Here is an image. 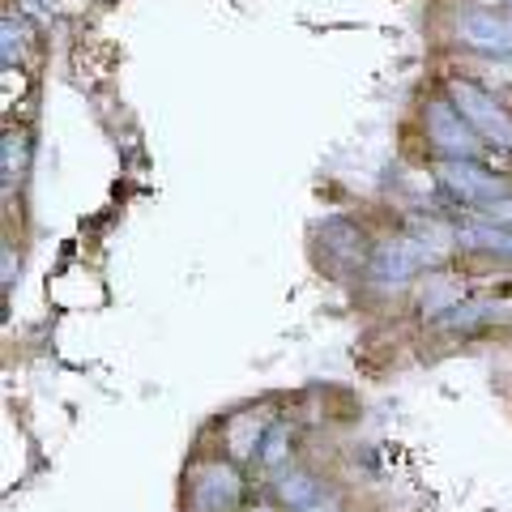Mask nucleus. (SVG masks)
<instances>
[{
	"label": "nucleus",
	"mask_w": 512,
	"mask_h": 512,
	"mask_svg": "<svg viewBox=\"0 0 512 512\" xmlns=\"http://www.w3.org/2000/svg\"><path fill=\"white\" fill-rule=\"evenodd\" d=\"M261 500V483L248 466H239L227 453L210 444H192V453L180 470L175 487V508L180 512H248Z\"/></svg>",
	"instance_id": "obj_1"
},
{
	"label": "nucleus",
	"mask_w": 512,
	"mask_h": 512,
	"mask_svg": "<svg viewBox=\"0 0 512 512\" xmlns=\"http://www.w3.org/2000/svg\"><path fill=\"white\" fill-rule=\"evenodd\" d=\"M410 150L419 163H461V158H491L487 146L478 141V133L466 124V116L453 107V99L444 94V86L431 77L419 90V99L410 107L406 120Z\"/></svg>",
	"instance_id": "obj_2"
},
{
	"label": "nucleus",
	"mask_w": 512,
	"mask_h": 512,
	"mask_svg": "<svg viewBox=\"0 0 512 512\" xmlns=\"http://www.w3.org/2000/svg\"><path fill=\"white\" fill-rule=\"evenodd\" d=\"M436 82L444 86L448 99H453V107L466 116V124L478 133V141L487 146L491 163L495 158H508L512 163V99L508 94H500L491 82H483L474 69H461V64L440 69Z\"/></svg>",
	"instance_id": "obj_3"
},
{
	"label": "nucleus",
	"mask_w": 512,
	"mask_h": 512,
	"mask_svg": "<svg viewBox=\"0 0 512 512\" xmlns=\"http://www.w3.org/2000/svg\"><path fill=\"white\" fill-rule=\"evenodd\" d=\"M436 180V201L448 218L478 214L495 201L512 197V171H495L491 158H461V163H427Z\"/></svg>",
	"instance_id": "obj_4"
},
{
	"label": "nucleus",
	"mask_w": 512,
	"mask_h": 512,
	"mask_svg": "<svg viewBox=\"0 0 512 512\" xmlns=\"http://www.w3.org/2000/svg\"><path fill=\"white\" fill-rule=\"evenodd\" d=\"M440 35L453 56L512 64V18L504 9H491L483 0H461L448 9Z\"/></svg>",
	"instance_id": "obj_5"
},
{
	"label": "nucleus",
	"mask_w": 512,
	"mask_h": 512,
	"mask_svg": "<svg viewBox=\"0 0 512 512\" xmlns=\"http://www.w3.org/2000/svg\"><path fill=\"white\" fill-rule=\"evenodd\" d=\"M376 231L380 227H372V222L359 214H325L312 227V261L325 269L329 278L359 286L363 265L376 244Z\"/></svg>",
	"instance_id": "obj_6"
},
{
	"label": "nucleus",
	"mask_w": 512,
	"mask_h": 512,
	"mask_svg": "<svg viewBox=\"0 0 512 512\" xmlns=\"http://www.w3.org/2000/svg\"><path fill=\"white\" fill-rule=\"evenodd\" d=\"M282 414V397H261V402H244L235 410H222L218 419L205 423L201 431V444L218 448V453H227L231 461H239V466L252 470V457L256 448H261L269 423H274Z\"/></svg>",
	"instance_id": "obj_7"
},
{
	"label": "nucleus",
	"mask_w": 512,
	"mask_h": 512,
	"mask_svg": "<svg viewBox=\"0 0 512 512\" xmlns=\"http://www.w3.org/2000/svg\"><path fill=\"white\" fill-rule=\"evenodd\" d=\"M474 291L478 286H474V274L466 269V261H453V265L431 269L427 278H419V286H414L410 299H406V312L419 329H431L444 312H453L457 303Z\"/></svg>",
	"instance_id": "obj_8"
},
{
	"label": "nucleus",
	"mask_w": 512,
	"mask_h": 512,
	"mask_svg": "<svg viewBox=\"0 0 512 512\" xmlns=\"http://www.w3.org/2000/svg\"><path fill=\"white\" fill-rule=\"evenodd\" d=\"M333 487H342V483L308 453V457H299L295 466H286L282 474L265 478V483H261V500H269L282 512H303V508H312L316 500H325Z\"/></svg>",
	"instance_id": "obj_9"
},
{
	"label": "nucleus",
	"mask_w": 512,
	"mask_h": 512,
	"mask_svg": "<svg viewBox=\"0 0 512 512\" xmlns=\"http://www.w3.org/2000/svg\"><path fill=\"white\" fill-rule=\"evenodd\" d=\"M457 227V256L466 265H500L512 269V227L495 222L487 214H461Z\"/></svg>",
	"instance_id": "obj_10"
},
{
	"label": "nucleus",
	"mask_w": 512,
	"mask_h": 512,
	"mask_svg": "<svg viewBox=\"0 0 512 512\" xmlns=\"http://www.w3.org/2000/svg\"><path fill=\"white\" fill-rule=\"evenodd\" d=\"M299 457H308V423L299 419L295 410H282L274 423H269L261 448L252 457V478L265 483V478L282 474L286 466H295Z\"/></svg>",
	"instance_id": "obj_11"
},
{
	"label": "nucleus",
	"mask_w": 512,
	"mask_h": 512,
	"mask_svg": "<svg viewBox=\"0 0 512 512\" xmlns=\"http://www.w3.org/2000/svg\"><path fill=\"white\" fill-rule=\"evenodd\" d=\"M30 163H35V137H30V128L5 124V137H0V184H5V192L26 184Z\"/></svg>",
	"instance_id": "obj_12"
},
{
	"label": "nucleus",
	"mask_w": 512,
	"mask_h": 512,
	"mask_svg": "<svg viewBox=\"0 0 512 512\" xmlns=\"http://www.w3.org/2000/svg\"><path fill=\"white\" fill-rule=\"evenodd\" d=\"M26 43H30L26 22L9 13V18H5V35H0V56H5V69H9V73L26 64Z\"/></svg>",
	"instance_id": "obj_13"
},
{
	"label": "nucleus",
	"mask_w": 512,
	"mask_h": 512,
	"mask_svg": "<svg viewBox=\"0 0 512 512\" xmlns=\"http://www.w3.org/2000/svg\"><path fill=\"white\" fill-rule=\"evenodd\" d=\"M355 508H359V504L350 500V491H346V487H333L325 500H316L312 508H303V512H355Z\"/></svg>",
	"instance_id": "obj_14"
},
{
	"label": "nucleus",
	"mask_w": 512,
	"mask_h": 512,
	"mask_svg": "<svg viewBox=\"0 0 512 512\" xmlns=\"http://www.w3.org/2000/svg\"><path fill=\"white\" fill-rule=\"evenodd\" d=\"M0 252H5V291H13V282L22 278V261L13 256V244H9V239H5V248H0Z\"/></svg>",
	"instance_id": "obj_15"
},
{
	"label": "nucleus",
	"mask_w": 512,
	"mask_h": 512,
	"mask_svg": "<svg viewBox=\"0 0 512 512\" xmlns=\"http://www.w3.org/2000/svg\"><path fill=\"white\" fill-rule=\"evenodd\" d=\"M248 512H282V508H274V504H269V500H256Z\"/></svg>",
	"instance_id": "obj_16"
},
{
	"label": "nucleus",
	"mask_w": 512,
	"mask_h": 512,
	"mask_svg": "<svg viewBox=\"0 0 512 512\" xmlns=\"http://www.w3.org/2000/svg\"><path fill=\"white\" fill-rule=\"evenodd\" d=\"M483 5H491V9H504V13H512V0H483Z\"/></svg>",
	"instance_id": "obj_17"
},
{
	"label": "nucleus",
	"mask_w": 512,
	"mask_h": 512,
	"mask_svg": "<svg viewBox=\"0 0 512 512\" xmlns=\"http://www.w3.org/2000/svg\"><path fill=\"white\" fill-rule=\"evenodd\" d=\"M355 512H359V508H355Z\"/></svg>",
	"instance_id": "obj_18"
}]
</instances>
